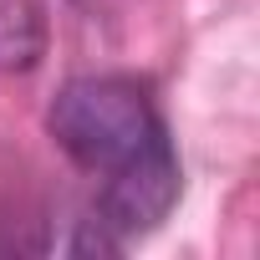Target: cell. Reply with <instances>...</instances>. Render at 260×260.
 Listing matches in <instances>:
<instances>
[{
	"mask_svg": "<svg viewBox=\"0 0 260 260\" xmlns=\"http://www.w3.org/2000/svg\"><path fill=\"white\" fill-rule=\"evenodd\" d=\"M46 46L36 0H0V72H31Z\"/></svg>",
	"mask_w": 260,
	"mask_h": 260,
	"instance_id": "3957f363",
	"label": "cell"
},
{
	"mask_svg": "<svg viewBox=\"0 0 260 260\" xmlns=\"http://www.w3.org/2000/svg\"><path fill=\"white\" fill-rule=\"evenodd\" d=\"M46 127L61 143V153L87 174H112L117 164L143 153L164 133L153 102L127 77H77V82H67L56 92L51 112H46Z\"/></svg>",
	"mask_w": 260,
	"mask_h": 260,
	"instance_id": "6da1fadb",
	"label": "cell"
},
{
	"mask_svg": "<svg viewBox=\"0 0 260 260\" xmlns=\"http://www.w3.org/2000/svg\"><path fill=\"white\" fill-rule=\"evenodd\" d=\"M102 179L107 184H102V199H97V219L117 245L158 230L169 219L174 199H179V158H174L169 133H158L143 153H133L127 164H117Z\"/></svg>",
	"mask_w": 260,
	"mask_h": 260,
	"instance_id": "7a4b0ae2",
	"label": "cell"
}]
</instances>
